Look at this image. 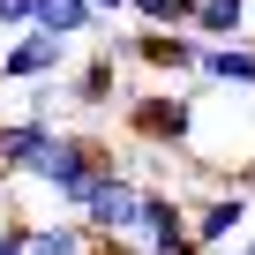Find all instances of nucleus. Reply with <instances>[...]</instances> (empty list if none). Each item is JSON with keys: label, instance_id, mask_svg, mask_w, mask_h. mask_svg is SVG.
Returning a JSON list of instances; mask_svg holds the SVG:
<instances>
[{"label": "nucleus", "instance_id": "nucleus-6", "mask_svg": "<svg viewBox=\"0 0 255 255\" xmlns=\"http://www.w3.org/2000/svg\"><path fill=\"white\" fill-rule=\"evenodd\" d=\"M68 45H75V38L38 30V23H30V30H15V38H8V53H0V83L15 90V83H45V75H60V68H68Z\"/></svg>", "mask_w": 255, "mask_h": 255}, {"label": "nucleus", "instance_id": "nucleus-18", "mask_svg": "<svg viewBox=\"0 0 255 255\" xmlns=\"http://www.w3.org/2000/svg\"><path fill=\"white\" fill-rule=\"evenodd\" d=\"M90 8H98V15H128V0H90Z\"/></svg>", "mask_w": 255, "mask_h": 255}, {"label": "nucleus", "instance_id": "nucleus-2", "mask_svg": "<svg viewBox=\"0 0 255 255\" xmlns=\"http://www.w3.org/2000/svg\"><path fill=\"white\" fill-rule=\"evenodd\" d=\"M120 128L150 150H195V98L188 90H128Z\"/></svg>", "mask_w": 255, "mask_h": 255}, {"label": "nucleus", "instance_id": "nucleus-8", "mask_svg": "<svg viewBox=\"0 0 255 255\" xmlns=\"http://www.w3.org/2000/svg\"><path fill=\"white\" fill-rule=\"evenodd\" d=\"M53 143H60L53 120H30V113L0 120V173H38V158H45Z\"/></svg>", "mask_w": 255, "mask_h": 255}, {"label": "nucleus", "instance_id": "nucleus-4", "mask_svg": "<svg viewBox=\"0 0 255 255\" xmlns=\"http://www.w3.org/2000/svg\"><path fill=\"white\" fill-rule=\"evenodd\" d=\"M143 255H210L195 233H188V195L173 188H143V225H135Z\"/></svg>", "mask_w": 255, "mask_h": 255}, {"label": "nucleus", "instance_id": "nucleus-12", "mask_svg": "<svg viewBox=\"0 0 255 255\" xmlns=\"http://www.w3.org/2000/svg\"><path fill=\"white\" fill-rule=\"evenodd\" d=\"M30 255H90V225L75 210L60 218H30Z\"/></svg>", "mask_w": 255, "mask_h": 255}, {"label": "nucleus", "instance_id": "nucleus-13", "mask_svg": "<svg viewBox=\"0 0 255 255\" xmlns=\"http://www.w3.org/2000/svg\"><path fill=\"white\" fill-rule=\"evenodd\" d=\"M105 15L90 8V0H38V30H60V38H83V30H98Z\"/></svg>", "mask_w": 255, "mask_h": 255}, {"label": "nucleus", "instance_id": "nucleus-17", "mask_svg": "<svg viewBox=\"0 0 255 255\" xmlns=\"http://www.w3.org/2000/svg\"><path fill=\"white\" fill-rule=\"evenodd\" d=\"M225 180H240V188H248V195H255V150H248V158H240V165H233V173H225Z\"/></svg>", "mask_w": 255, "mask_h": 255}, {"label": "nucleus", "instance_id": "nucleus-11", "mask_svg": "<svg viewBox=\"0 0 255 255\" xmlns=\"http://www.w3.org/2000/svg\"><path fill=\"white\" fill-rule=\"evenodd\" d=\"M120 68H128V60H120L113 45H105V53H90V60L68 75V98H75V105H90V113H98V105H113V98H120Z\"/></svg>", "mask_w": 255, "mask_h": 255}, {"label": "nucleus", "instance_id": "nucleus-16", "mask_svg": "<svg viewBox=\"0 0 255 255\" xmlns=\"http://www.w3.org/2000/svg\"><path fill=\"white\" fill-rule=\"evenodd\" d=\"M38 23V0H0V30H30Z\"/></svg>", "mask_w": 255, "mask_h": 255}, {"label": "nucleus", "instance_id": "nucleus-19", "mask_svg": "<svg viewBox=\"0 0 255 255\" xmlns=\"http://www.w3.org/2000/svg\"><path fill=\"white\" fill-rule=\"evenodd\" d=\"M240 255H255V225H248V240H240Z\"/></svg>", "mask_w": 255, "mask_h": 255}, {"label": "nucleus", "instance_id": "nucleus-9", "mask_svg": "<svg viewBox=\"0 0 255 255\" xmlns=\"http://www.w3.org/2000/svg\"><path fill=\"white\" fill-rule=\"evenodd\" d=\"M195 83H210V90H255V38L203 45V68H195Z\"/></svg>", "mask_w": 255, "mask_h": 255}, {"label": "nucleus", "instance_id": "nucleus-20", "mask_svg": "<svg viewBox=\"0 0 255 255\" xmlns=\"http://www.w3.org/2000/svg\"><path fill=\"white\" fill-rule=\"evenodd\" d=\"M0 188H8V173H0Z\"/></svg>", "mask_w": 255, "mask_h": 255}, {"label": "nucleus", "instance_id": "nucleus-7", "mask_svg": "<svg viewBox=\"0 0 255 255\" xmlns=\"http://www.w3.org/2000/svg\"><path fill=\"white\" fill-rule=\"evenodd\" d=\"M75 218H83L90 233H135V225H143V188H135V173H128V165H120V173H105V180L83 195V210H75Z\"/></svg>", "mask_w": 255, "mask_h": 255}, {"label": "nucleus", "instance_id": "nucleus-3", "mask_svg": "<svg viewBox=\"0 0 255 255\" xmlns=\"http://www.w3.org/2000/svg\"><path fill=\"white\" fill-rule=\"evenodd\" d=\"M248 225H255V195L240 180H210L203 195H188V233L203 248H240Z\"/></svg>", "mask_w": 255, "mask_h": 255}, {"label": "nucleus", "instance_id": "nucleus-15", "mask_svg": "<svg viewBox=\"0 0 255 255\" xmlns=\"http://www.w3.org/2000/svg\"><path fill=\"white\" fill-rule=\"evenodd\" d=\"M0 255H30V218H0Z\"/></svg>", "mask_w": 255, "mask_h": 255}, {"label": "nucleus", "instance_id": "nucleus-10", "mask_svg": "<svg viewBox=\"0 0 255 255\" xmlns=\"http://www.w3.org/2000/svg\"><path fill=\"white\" fill-rule=\"evenodd\" d=\"M203 45H225V38H255V0H195V23H188Z\"/></svg>", "mask_w": 255, "mask_h": 255}, {"label": "nucleus", "instance_id": "nucleus-5", "mask_svg": "<svg viewBox=\"0 0 255 255\" xmlns=\"http://www.w3.org/2000/svg\"><path fill=\"white\" fill-rule=\"evenodd\" d=\"M113 53H120V60H143V68L165 75V83H180V75L203 68V38H195V30H135V38H113Z\"/></svg>", "mask_w": 255, "mask_h": 255}, {"label": "nucleus", "instance_id": "nucleus-1", "mask_svg": "<svg viewBox=\"0 0 255 255\" xmlns=\"http://www.w3.org/2000/svg\"><path fill=\"white\" fill-rule=\"evenodd\" d=\"M105 173H120V158H113L105 135H60V143L38 158V173H23V180H38L60 210H83V195H90Z\"/></svg>", "mask_w": 255, "mask_h": 255}, {"label": "nucleus", "instance_id": "nucleus-14", "mask_svg": "<svg viewBox=\"0 0 255 255\" xmlns=\"http://www.w3.org/2000/svg\"><path fill=\"white\" fill-rule=\"evenodd\" d=\"M128 15L143 30H188L195 23V0H128Z\"/></svg>", "mask_w": 255, "mask_h": 255}]
</instances>
